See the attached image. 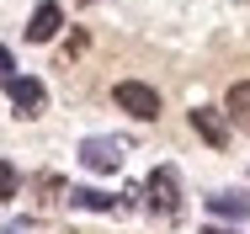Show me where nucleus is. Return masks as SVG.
Masks as SVG:
<instances>
[{
    "instance_id": "f03ea898",
    "label": "nucleus",
    "mask_w": 250,
    "mask_h": 234,
    "mask_svg": "<svg viewBox=\"0 0 250 234\" xmlns=\"http://www.w3.org/2000/svg\"><path fill=\"white\" fill-rule=\"evenodd\" d=\"M80 165L85 170H96V176H112V170H123V160H128V144L123 139H80Z\"/></svg>"
},
{
    "instance_id": "9b49d317",
    "label": "nucleus",
    "mask_w": 250,
    "mask_h": 234,
    "mask_svg": "<svg viewBox=\"0 0 250 234\" xmlns=\"http://www.w3.org/2000/svg\"><path fill=\"white\" fill-rule=\"evenodd\" d=\"M11 69H16V64H11V48L0 43V80H11Z\"/></svg>"
},
{
    "instance_id": "39448f33",
    "label": "nucleus",
    "mask_w": 250,
    "mask_h": 234,
    "mask_svg": "<svg viewBox=\"0 0 250 234\" xmlns=\"http://www.w3.org/2000/svg\"><path fill=\"white\" fill-rule=\"evenodd\" d=\"M192 128H197V133L213 144V149H224L234 123H229V112H218V106H197V112H192Z\"/></svg>"
},
{
    "instance_id": "f257e3e1",
    "label": "nucleus",
    "mask_w": 250,
    "mask_h": 234,
    "mask_svg": "<svg viewBox=\"0 0 250 234\" xmlns=\"http://www.w3.org/2000/svg\"><path fill=\"white\" fill-rule=\"evenodd\" d=\"M144 197H149V213L176 218V213H181V170H176V165H154L149 181H144Z\"/></svg>"
},
{
    "instance_id": "7ed1b4c3",
    "label": "nucleus",
    "mask_w": 250,
    "mask_h": 234,
    "mask_svg": "<svg viewBox=\"0 0 250 234\" xmlns=\"http://www.w3.org/2000/svg\"><path fill=\"white\" fill-rule=\"evenodd\" d=\"M112 101H117L123 112H133L139 123H149V117H160V96H154V85H144V80H117V91H112Z\"/></svg>"
},
{
    "instance_id": "0eeeda50",
    "label": "nucleus",
    "mask_w": 250,
    "mask_h": 234,
    "mask_svg": "<svg viewBox=\"0 0 250 234\" xmlns=\"http://www.w3.org/2000/svg\"><path fill=\"white\" fill-rule=\"evenodd\" d=\"M224 112H229V123H234V128H250V80L229 85V96H224Z\"/></svg>"
},
{
    "instance_id": "1a4fd4ad",
    "label": "nucleus",
    "mask_w": 250,
    "mask_h": 234,
    "mask_svg": "<svg viewBox=\"0 0 250 234\" xmlns=\"http://www.w3.org/2000/svg\"><path fill=\"white\" fill-rule=\"evenodd\" d=\"M32 191H38V202H59V191H64V176H53V170H43V176L32 181Z\"/></svg>"
},
{
    "instance_id": "423d86ee",
    "label": "nucleus",
    "mask_w": 250,
    "mask_h": 234,
    "mask_svg": "<svg viewBox=\"0 0 250 234\" xmlns=\"http://www.w3.org/2000/svg\"><path fill=\"white\" fill-rule=\"evenodd\" d=\"M59 27H64V11H59L53 0H43V5L32 11V21H27V43H53Z\"/></svg>"
},
{
    "instance_id": "20e7f679",
    "label": "nucleus",
    "mask_w": 250,
    "mask_h": 234,
    "mask_svg": "<svg viewBox=\"0 0 250 234\" xmlns=\"http://www.w3.org/2000/svg\"><path fill=\"white\" fill-rule=\"evenodd\" d=\"M5 96H11V112H16V117H38V112L48 106L43 80H32V75H11V80H5Z\"/></svg>"
},
{
    "instance_id": "9d476101",
    "label": "nucleus",
    "mask_w": 250,
    "mask_h": 234,
    "mask_svg": "<svg viewBox=\"0 0 250 234\" xmlns=\"http://www.w3.org/2000/svg\"><path fill=\"white\" fill-rule=\"evenodd\" d=\"M5 197H16V170L0 160V202H5Z\"/></svg>"
},
{
    "instance_id": "f8f14e48",
    "label": "nucleus",
    "mask_w": 250,
    "mask_h": 234,
    "mask_svg": "<svg viewBox=\"0 0 250 234\" xmlns=\"http://www.w3.org/2000/svg\"><path fill=\"white\" fill-rule=\"evenodd\" d=\"M0 234H32V224H11V229H0Z\"/></svg>"
},
{
    "instance_id": "6e6552de",
    "label": "nucleus",
    "mask_w": 250,
    "mask_h": 234,
    "mask_svg": "<svg viewBox=\"0 0 250 234\" xmlns=\"http://www.w3.org/2000/svg\"><path fill=\"white\" fill-rule=\"evenodd\" d=\"M208 208H213V213H224V218H240V213H250V202L240 197V191H218V197H208Z\"/></svg>"
}]
</instances>
